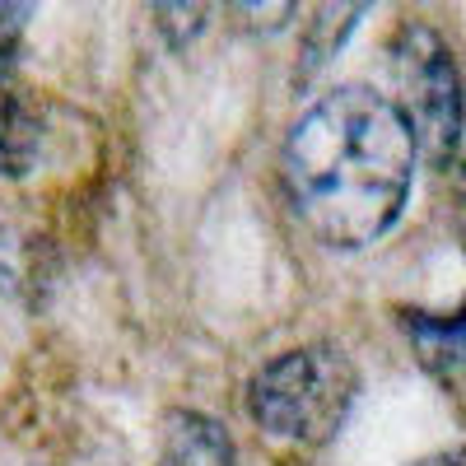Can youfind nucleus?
Masks as SVG:
<instances>
[{
	"instance_id": "obj_1",
	"label": "nucleus",
	"mask_w": 466,
	"mask_h": 466,
	"mask_svg": "<svg viewBox=\"0 0 466 466\" xmlns=\"http://www.w3.org/2000/svg\"><path fill=\"white\" fill-rule=\"evenodd\" d=\"M415 136L382 89L340 85L285 136V187L303 228L327 248H369L410 201Z\"/></svg>"
},
{
	"instance_id": "obj_2",
	"label": "nucleus",
	"mask_w": 466,
	"mask_h": 466,
	"mask_svg": "<svg viewBox=\"0 0 466 466\" xmlns=\"http://www.w3.org/2000/svg\"><path fill=\"white\" fill-rule=\"evenodd\" d=\"M355 401V369L331 345L285 350L248 382L257 430L285 443H327Z\"/></svg>"
},
{
	"instance_id": "obj_3",
	"label": "nucleus",
	"mask_w": 466,
	"mask_h": 466,
	"mask_svg": "<svg viewBox=\"0 0 466 466\" xmlns=\"http://www.w3.org/2000/svg\"><path fill=\"white\" fill-rule=\"evenodd\" d=\"M392 85L397 107L430 164H448L461 149V75L443 37L424 24H410L392 43Z\"/></svg>"
},
{
	"instance_id": "obj_4",
	"label": "nucleus",
	"mask_w": 466,
	"mask_h": 466,
	"mask_svg": "<svg viewBox=\"0 0 466 466\" xmlns=\"http://www.w3.org/2000/svg\"><path fill=\"white\" fill-rule=\"evenodd\" d=\"M47 116L15 47H0V177H24L43 154Z\"/></svg>"
},
{
	"instance_id": "obj_5",
	"label": "nucleus",
	"mask_w": 466,
	"mask_h": 466,
	"mask_svg": "<svg viewBox=\"0 0 466 466\" xmlns=\"http://www.w3.org/2000/svg\"><path fill=\"white\" fill-rule=\"evenodd\" d=\"M159 466H233V439L201 410H173L164 420Z\"/></svg>"
},
{
	"instance_id": "obj_6",
	"label": "nucleus",
	"mask_w": 466,
	"mask_h": 466,
	"mask_svg": "<svg viewBox=\"0 0 466 466\" xmlns=\"http://www.w3.org/2000/svg\"><path fill=\"white\" fill-rule=\"evenodd\" d=\"M406 336L415 360L443 382L466 378V303L457 313H406Z\"/></svg>"
},
{
	"instance_id": "obj_7",
	"label": "nucleus",
	"mask_w": 466,
	"mask_h": 466,
	"mask_svg": "<svg viewBox=\"0 0 466 466\" xmlns=\"http://www.w3.org/2000/svg\"><path fill=\"white\" fill-rule=\"evenodd\" d=\"M355 24H360V10H331V5H327V10L313 15V37H322L318 28H336V33H345V28H355ZM331 47H340V43H331V37H327L322 47H308V52H303V56H308L303 70H318V66L331 56Z\"/></svg>"
},
{
	"instance_id": "obj_8",
	"label": "nucleus",
	"mask_w": 466,
	"mask_h": 466,
	"mask_svg": "<svg viewBox=\"0 0 466 466\" xmlns=\"http://www.w3.org/2000/svg\"><path fill=\"white\" fill-rule=\"evenodd\" d=\"M457 228H461V243H466V168L457 173Z\"/></svg>"
},
{
	"instance_id": "obj_9",
	"label": "nucleus",
	"mask_w": 466,
	"mask_h": 466,
	"mask_svg": "<svg viewBox=\"0 0 466 466\" xmlns=\"http://www.w3.org/2000/svg\"><path fill=\"white\" fill-rule=\"evenodd\" d=\"M420 466H452V461H448V452H439V457H430V461H420Z\"/></svg>"
}]
</instances>
